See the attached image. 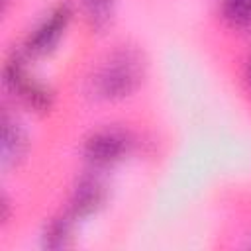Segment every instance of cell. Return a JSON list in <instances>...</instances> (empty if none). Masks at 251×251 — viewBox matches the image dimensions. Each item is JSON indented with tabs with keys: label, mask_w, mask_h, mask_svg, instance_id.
<instances>
[{
	"label": "cell",
	"mask_w": 251,
	"mask_h": 251,
	"mask_svg": "<svg viewBox=\"0 0 251 251\" xmlns=\"http://www.w3.org/2000/svg\"><path fill=\"white\" fill-rule=\"evenodd\" d=\"M143 76V63L135 49L116 51L96 76V90L104 98H122L137 88Z\"/></svg>",
	"instance_id": "1"
},
{
	"label": "cell",
	"mask_w": 251,
	"mask_h": 251,
	"mask_svg": "<svg viewBox=\"0 0 251 251\" xmlns=\"http://www.w3.org/2000/svg\"><path fill=\"white\" fill-rule=\"evenodd\" d=\"M86 157L94 165H110L126 151V137L118 131H98L86 141Z\"/></svg>",
	"instance_id": "2"
},
{
	"label": "cell",
	"mask_w": 251,
	"mask_h": 251,
	"mask_svg": "<svg viewBox=\"0 0 251 251\" xmlns=\"http://www.w3.org/2000/svg\"><path fill=\"white\" fill-rule=\"evenodd\" d=\"M69 8L67 6H59L35 31L33 35L27 39V49L31 53H47L61 37L67 22H69Z\"/></svg>",
	"instance_id": "3"
},
{
	"label": "cell",
	"mask_w": 251,
	"mask_h": 251,
	"mask_svg": "<svg viewBox=\"0 0 251 251\" xmlns=\"http://www.w3.org/2000/svg\"><path fill=\"white\" fill-rule=\"evenodd\" d=\"M100 202H102V184L96 178L86 176L75 188L71 204H73V212L76 216H84V214H90L92 210H96V206Z\"/></svg>",
	"instance_id": "4"
},
{
	"label": "cell",
	"mask_w": 251,
	"mask_h": 251,
	"mask_svg": "<svg viewBox=\"0 0 251 251\" xmlns=\"http://www.w3.org/2000/svg\"><path fill=\"white\" fill-rule=\"evenodd\" d=\"M4 159L6 161H16L22 151H24V135L22 129L18 127V124H10L8 120H4Z\"/></svg>",
	"instance_id": "5"
},
{
	"label": "cell",
	"mask_w": 251,
	"mask_h": 251,
	"mask_svg": "<svg viewBox=\"0 0 251 251\" xmlns=\"http://www.w3.org/2000/svg\"><path fill=\"white\" fill-rule=\"evenodd\" d=\"M224 16L233 25L251 24V0H224Z\"/></svg>",
	"instance_id": "6"
},
{
	"label": "cell",
	"mask_w": 251,
	"mask_h": 251,
	"mask_svg": "<svg viewBox=\"0 0 251 251\" xmlns=\"http://www.w3.org/2000/svg\"><path fill=\"white\" fill-rule=\"evenodd\" d=\"M67 237H69V222L59 218L49 224L43 239H45L47 247H63L67 243Z\"/></svg>",
	"instance_id": "7"
},
{
	"label": "cell",
	"mask_w": 251,
	"mask_h": 251,
	"mask_svg": "<svg viewBox=\"0 0 251 251\" xmlns=\"http://www.w3.org/2000/svg\"><path fill=\"white\" fill-rule=\"evenodd\" d=\"M86 8H88V16L96 24H104L112 12V0H86Z\"/></svg>",
	"instance_id": "8"
},
{
	"label": "cell",
	"mask_w": 251,
	"mask_h": 251,
	"mask_svg": "<svg viewBox=\"0 0 251 251\" xmlns=\"http://www.w3.org/2000/svg\"><path fill=\"white\" fill-rule=\"evenodd\" d=\"M245 76H247V82H249V88H251V59L247 63V71H245Z\"/></svg>",
	"instance_id": "9"
}]
</instances>
